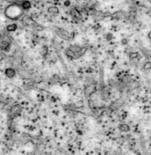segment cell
<instances>
[{
	"mask_svg": "<svg viewBox=\"0 0 151 155\" xmlns=\"http://www.w3.org/2000/svg\"><path fill=\"white\" fill-rule=\"evenodd\" d=\"M64 5H65V6H67V7H68V6H70V5H71V2H70L69 0H67V1H65V2H64Z\"/></svg>",
	"mask_w": 151,
	"mask_h": 155,
	"instance_id": "cell-19",
	"label": "cell"
},
{
	"mask_svg": "<svg viewBox=\"0 0 151 155\" xmlns=\"http://www.w3.org/2000/svg\"><path fill=\"white\" fill-rule=\"evenodd\" d=\"M23 11L21 5L11 4L5 9L4 14L6 18L10 20H18L23 14Z\"/></svg>",
	"mask_w": 151,
	"mask_h": 155,
	"instance_id": "cell-1",
	"label": "cell"
},
{
	"mask_svg": "<svg viewBox=\"0 0 151 155\" xmlns=\"http://www.w3.org/2000/svg\"><path fill=\"white\" fill-rule=\"evenodd\" d=\"M71 15H72L73 18H76V19H81V18H82L81 13L79 12V11H78L77 9H73L72 11H71Z\"/></svg>",
	"mask_w": 151,
	"mask_h": 155,
	"instance_id": "cell-12",
	"label": "cell"
},
{
	"mask_svg": "<svg viewBox=\"0 0 151 155\" xmlns=\"http://www.w3.org/2000/svg\"><path fill=\"white\" fill-rule=\"evenodd\" d=\"M144 70H148V71L151 70V62L147 61V62H146V63L144 64Z\"/></svg>",
	"mask_w": 151,
	"mask_h": 155,
	"instance_id": "cell-15",
	"label": "cell"
},
{
	"mask_svg": "<svg viewBox=\"0 0 151 155\" xmlns=\"http://www.w3.org/2000/svg\"><path fill=\"white\" fill-rule=\"evenodd\" d=\"M148 37H149L150 39H151V31H150V32L149 34H148Z\"/></svg>",
	"mask_w": 151,
	"mask_h": 155,
	"instance_id": "cell-21",
	"label": "cell"
},
{
	"mask_svg": "<svg viewBox=\"0 0 151 155\" xmlns=\"http://www.w3.org/2000/svg\"><path fill=\"white\" fill-rule=\"evenodd\" d=\"M137 56H138V53L137 52H132L130 53V55H129V57H130V58H132V59L137 58Z\"/></svg>",
	"mask_w": 151,
	"mask_h": 155,
	"instance_id": "cell-17",
	"label": "cell"
},
{
	"mask_svg": "<svg viewBox=\"0 0 151 155\" xmlns=\"http://www.w3.org/2000/svg\"><path fill=\"white\" fill-rule=\"evenodd\" d=\"M48 53V47L47 46H42V49H41V55L42 56H46Z\"/></svg>",
	"mask_w": 151,
	"mask_h": 155,
	"instance_id": "cell-14",
	"label": "cell"
},
{
	"mask_svg": "<svg viewBox=\"0 0 151 155\" xmlns=\"http://www.w3.org/2000/svg\"><path fill=\"white\" fill-rule=\"evenodd\" d=\"M128 43V41L126 39H122V44L123 45H126Z\"/></svg>",
	"mask_w": 151,
	"mask_h": 155,
	"instance_id": "cell-20",
	"label": "cell"
},
{
	"mask_svg": "<svg viewBox=\"0 0 151 155\" xmlns=\"http://www.w3.org/2000/svg\"><path fill=\"white\" fill-rule=\"evenodd\" d=\"M48 12L51 15L55 16L59 14V9L56 6H51L48 9Z\"/></svg>",
	"mask_w": 151,
	"mask_h": 155,
	"instance_id": "cell-7",
	"label": "cell"
},
{
	"mask_svg": "<svg viewBox=\"0 0 151 155\" xmlns=\"http://www.w3.org/2000/svg\"><path fill=\"white\" fill-rule=\"evenodd\" d=\"M1 83H1V78H0V86H1Z\"/></svg>",
	"mask_w": 151,
	"mask_h": 155,
	"instance_id": "cell-23",
	"label": "cell"
},
{
	"mask_svg": "<svg viewBox=\"0 0 151 155\" xmlns=\"http://www.w3.org/2000/svg\"><path fill=\"white\" fill-rule=\"evenodd\" d=\"M21 7L23 9V10H29L31 8V3L28 0H24L21 3Z\"/></svg>",
	"mask_w": 151,
	"mask_h": 155,
	"instance_id": "cell-9",
	"label": "cell"
},
{
	"mask_svg": "<svg viewBox=\"0 0 151 155\" xmlns=\"http://www.w3.org/2000/svg\"><path fill=\"white\" fill-rule=\"evenodd\" d=\"M14 111V113H18L20 112V108L18 105H16L14 107H13L12 109H11V111Z\"/></svg>",
	"mask_w": 151,
	"mask_h": 155,
	"instance_id": "cell-16",
	"label": "cell"
},
{
	"mask_svg": "<svg viewBox=\"0 0 151 155\" xmlns=\"http://www.w3.org/2000/svg\"><path fill=\"white\" fill-rule=\"evenodd\" d=\"M113 38V36L111 34H107V35L106 36V39L107 41H110Z\"/></svg>",
	"mask_w": 151,
	"mask_h": 155,
	"instance_id": "cell-18",
	"label": "cell"
},
{
	"mask_svg": "<svg viewBox=\"0 0 151 155\" xmlns=\"http://www.w3.org/2000/svg\"><path fill=\"white\" fill-rule=\"evenodd\" d=\"M5 75L7 76L8 78H9V79H12V78H14L16 75L15 70L11 68V67H9V68L5 69Z\"/></svg>",
	"mask_w": 151,
	"mask_h": 155,
	"instance_id": "cell-5",
	"label": "cell"
},
{
	"mask_svg": "<svg viewBox=\"0 0 151 155\" xmlns=\"http://www.w3.org/2000/svg\"><path fill=\"white\" fill-rule=\"evenodd\" d=\"M87 50V48H83L77 45L69 46L65 50V54L68 58L71 59H77L80 58Z\"/></svg>",
	"mask_w": 151,
	"mask_h": 155,
	"instance_id": "cell-2",
	"label": "cell"
},
{
	"mask_svg": "<svg viewBox=\"0 0 151 155\" xmlns=\"http://www.w3.org/2000/svg\"><path fill=\"white\" fill-rule=\"evenodd\" d=\"M111 18L116 20L123 19V18H125V14H124V13L123 11H116V12L111 14Z\"/></svg>",
	"mask_w": 151,
	"mask_h": 155,
	"instance_id": "cell-6",
	"label": "cell"
},
{
	"mask_svg": "<svg viewBox=\"0 0 151 155\" xmlns=\"http://www.w3.org/2000/svg\"><path fill=\"white\" fill-rule=\"evenodd\" d=\"M56 33L58 34V36L59 37H61V39H65V40H70L72 39L73 34H70L66 30H63L61 28H58L56 30Z\"/></svg>",
	"mask_w": 151,
	"mask_h": 155,
	"instance_id": "cell-3",
	"label": "cell"
},
{
	"mask_svg": "<svg viewBox=\"0 0 151 155\" xmlns=\"http://www.w3.org/2000/svg\"><path fill=\"white\" fill-rule=\"evenodd\" d=\"M1 39H2V34L0 33V41H1Z\"/></svg>",
	"mask_w": 151,
	"mask_h": 155,
	"instance_id": "cell-22",
	"label": "cell"
},
{
	"mask_svg": "<svg viewBox=\"0 0 151 155\" xmlns=\"http://www.w3.org/2000/svg\"><path fill=\"white\" fill-rule=\"evenodd\" d=\"M11 43L7 40H3L0 42V49L4 51H9L10 50Z\"/></svg>",
	"mask_w": 151,
	"mask_h": 155,
	"instance_id": "cell-4",
	"label": "cell"
},
{
	"mask_svg": "<svg viewBox=\"0 0 151 155\" xmlns=\"http://www.w3.org/2000/svg\"><path fill=\"white\" fill-rule=\"evenodd\" d=\"M94 18H95V21H100L103 19H104V18H105V14H104V13L100 12V11H98V12H96L95 14Z\"/></svg>",
	"mask_w": 151,
	"mask_h": 155,
	"instance_id": "cell-8",
	"label": "cell"
},
{
	"mask_svg": "<svg viewBox=\"0 0 151 155\" xmlns=\"http://www.w3.org/2000/svg\"><path fill=\"white\" fill-rule=\"evenodd\" d=\"M18 26L17 24H9L6 26V30L9 32H14L18 30Z\"/></svg>",
	"mask_w": 151,
	"mask_h": 155,
	"instance_id": "cell-10",
	"label": "cell"
},
{
	"mask_svg": "<svg viewBox=\"0 0 151 155\" xmlns=\"http://www.w3.org/2000/svg\"><path fill=\"white\" fill-rule=\"evenodd\" d=\"M95 86H88L86 88V89L85 90V92L86 95H88V96H90V95H92V94L95 92Z\"/></svg>",
	"mask_w": 151,
	"mask_h": 155,
	"instance_id": "cell-13",
	"label": "cell"
},
{
	"mask_svg": "<svg viewBox=\"0 0 151 155\" xmlns=\"http://www.w3.org/2000/svg\"><path fill=\"white\" fill-rule=\"evenodd\" d=\"M119 129H120L121 132H127L128 131L130 130V127L128 124H122L119 126Z\"/></svg>",
	"mask_w": 151,
	"mask_h": 155,
	"instance_id": "cell-11",
	"label": "cell"
},
{
	"mask_svg": "<svg viewBox=\"0 0 151 155\" xmlns=\"http://www.w3.org/2000/svg\"><path fill=\"white\" fill-rule=\"evenodd\" d=\"M23 1H24V0H23Z\"/></svg>",
	"mask_w": 151,
	"mask_h": 155,
	"instance_id": "cell-24",
	"label": "cell"
}]
</instances>
